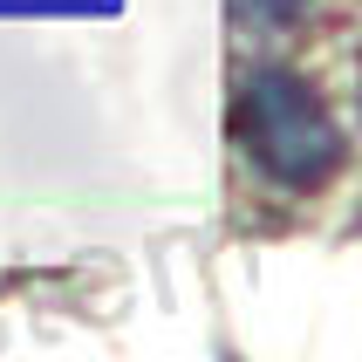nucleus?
I'll list each match as a JSON object with an SVG mask.
<instances>
[{
    "instance_id": "1",
    "label": "nucleus",
    "mask_w": 362,
    "mask_h": 362,
    "mask_svg": "<svg viewBox=\"0 0 362 362\" xmlns=\"http://www.w3.org/2000/svg\"><path fill=\"white\" fill-rule=\"evenodd\" d=\"M233 144L281 192H322L349 158L328 96L294 69H246L233 96Z\"/></svg>"
},
{
    "instance_id": "2",
    "label": "nucleus",
    "mask_w": 362,
    "mask_h": 362,
    "mask_svg": "<svg viewBox=\"0 0 362 362\" xmlns=\"http://www.w3.org/2000/svg\"><path fill=\"white\" fill-rule=\"evenodd\" d=\"M226 7H233V28H246L253 41H281L308 14V0H226Z\"/></svg>"
}]
</instances>
